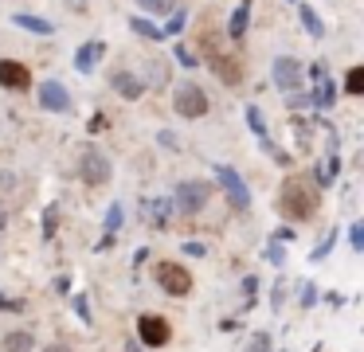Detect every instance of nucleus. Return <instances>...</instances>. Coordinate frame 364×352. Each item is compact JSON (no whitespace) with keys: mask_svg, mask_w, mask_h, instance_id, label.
Returning <instances> with one entry per match:
<instances>
[{"mask_svg":"<svg viewBox=\"0 0 364 352\" xmlns=\"http://www.w3.org/2000/svg\"><path fill=\"white\" fill-rule=\"evenodd\" d=\"M278 208H282V215L290 219H301V223H309V219L317 215V208H321V192H317L314 180H301V176H290L282 184V196H278Z\"/></svg>","mask_w":364,"mask_h":352,"instance_id":"obj_1","label":"nucleus"},{"mask_svg":"<svg viewBox=\"0 0 364 352\" xmlns=\"http://www.w3.org/2000/svg\"><path fill=\"white\" fill-rule=\"evenodd\" d=\"M200 43H204V55H208V67L215 70V75L223 78L228 86H239V78H243V63H239L235 47L228 43V39L220 36V31L204 28V36H200Z\"/></svg>","mask_w":364,"mask_h":352,"instance_id":"obj_2","label":"nucleus"},{"mask_svg":"<svg viewBox=\"0 0 364 352\" xmlns=\"http://www.w3.org/2000/svg\"><path fill=\"white\" fill-rule=\"evenodd\" d=\"M208 196H212L208 180H184V184H176V192H173V208L181 211V215H196V211L208 208Z\"/></svg>","mask_w":364,"mask_h":352,"instance_id":"obj_3","label":"nucleus"},{"mask_svg":"<svg viewBox=\"0 0 364 352\" xmlns=\"http://www.w3.org/2000/svg\"><path fill=\"white\" fill-rule=\"evenodd\" d=\"M173 106H176V114H181V117H204V114H208V94H204V86H196V82H176Z\"/></svg>","mask_w":364,"mask_h":352,"instance_id":"obj_4","label":"nucleus"},{"mask_svg":"<svg viewBox=\"0 0 364 352\" xmlns=\"http://www.w3.org/2000/svg\"><path fill=\"white\" fill-rule=\"evenodd\" d=\"M79 176L87 180L90 188H98V184H106L110 180V161H106V153L102 149H82V156H79Z\"/></svg>","mask_w":364,"mask_h":352,"instance_id":"obj_5","label":"nucleus"},{"mask_svg":"<svg viewBox=\"0 0 364 352\" xmlns=\"http://www.w3.org/2000/svg\"><path fill=\"white\" fill-rule=\"evenodd\" d=\"M215 180L223 184V192H228V200H231V208H235V211H247V208H251V192H247L243 176H239L235 169H228V164H215Z\"/></svg>","mask_w":364,"mask_h":352,"instance_id":"obj_6","label":"nucleus"},{"mask_svg":"<svg viewBox=\"0 0 364 352\" xmlns=\"http://www.w3.org/2000/svg\"><path fill=\"white\" fill-rule=\"evenodd\" d=\"M157 282H161V289L173 294V297H184L192 289V274L184 270L181 262H157Z\"/></svg>","mask_w":364,"mask_h":352,"instance_id":"obj_7","label":"nucleus"},{"mask_svg":"<svg viewBox=\"0 0 364 352\" xmlns=\"http://www.w3.org/2000/svg\"><path fill=\"white\" fill-rule=\"evenodd\" d=\"M137 336H141L149 348H161V344L173 336V329H168V321L165 317H153V313H141L137 317Z\"/></svg>","mask_w":364,"mask_h":352,"instance_id":"obj_8","label":"nucleus"},{"mask_svg":"<svg viewBox=\"0 0 364 352\" xmlns=\"http://www.w3.org/2000/svg\"><path fill=\"white\" fill-rule=\"evenodd\" d=\"M270 75H274V86H282V90L290 94V90L301 86V63L290 59V55H278L274 67H270Z\"/></svg>","mask_w":364,"mask_h":352,"instance_id":"obj_9","label":"nucleus"},{"mask_svg":"<svg viewBox=\"0 0 364 352\" xmlns=\"http://www.w3.org/2000/svg\"><path fill=\"white\" fill-rule=\"evenodd\" d=\"M40 106L51 110V114H67V110H71V94H67V86L55 82V78H48V82L40 86Z\"/></svg>","mask_w":364,"mask_h":352,"instance_id":"obj_10","label":"nucleus"},{"mask_svg":"<svg viewBox=\"0 0 364 352\" xmlns=\"http://www.w3.org/2000/svg\"><path fill=\"white\" fill-rule=\"evenodd\" d=\"M0 86H4V90H28V86H32V75H28L24 63L0 59Z\"/></svg>","mask_w":364,"mask_h":352,"instance_id":"obj_11","label":"nucleus"},{"mask_svg":"<svg viewBox=\"0 0 364 352\" xmlns=\"http://www.w3.org/2000/svg\"><path fill=\"white\" fill-rule=\"evenodd\" d=\"M110 86H114V90H118L126 102H137V98L145 94V82H141L137 75H129V70H114V75H110Z\"/></svg>","mask_w":364,"mask_h":352,"instance_id":"obj_12","label":"nucleus"},{"mask_svg":"<svg viewBox=\"0 0 364 352\" xmlns=\"http://www.w3.org/2000/svg\"><path fill=\"white\" fill-rule=\"evenodd\" d=\"M141 215L149 219L153 227H165L168 215H173V200H141Z\"/></svg>","mask_w":364,"mask_h":352,"instance_id":"obj_13","label":"nucleus"},{"mask_svg":"<svg viewBox=\"0 0 364 352\" xmlns=\"http://www.w3.org/2000/svg\"><path fill=\"white\" fill-rule=\"evenodd\" d=\"M12 23L24 28V31H36V36H51V31H55V23L40 20V16H32V12H16V16H12Z\"/></svg>","mask_w":364,"mask_h":352,"instance_id":"obj_14","label":"nucleus"},{"mask_svg":"<svg viewBox=\"0 0 364 352\" xmlns=\"http://www.w3.org/2000/svg\"><path fill=\"white\" fill-rule=\"evenodd\" d=\"M102 51H106L102 43H87V47H79V51H75V70L90 75V70H95V63H98V55H102Z\"/></svg>","mask_w":364,"mask_h":352,"instance_id":"obj_15","label":"nucleus"},{"mask_svg":"<svg viewBox=\"0 0 364 352\" xmlns=\"http://www.w3.org/2000/svg\"><path fill=\"white\" fill-rule=\"evenodd\" d=\"M337 172H341V156H337V153H329V161H325V164H317V172H314V184H317V188L333 184V180H337Z\"/></svg>","mask_w":364,"mask_h":352,"instance_id":"obj_16","label":"nucleus"},{"mask_svg":"<svg viewBox=\"0 0 364 352\" xmlns=\"http://www.w3.org/2000/svg\"><path fill=\"white\" fill-rule=\"evenodd\" d=\"M32 348H36V336L24 333V329H20V333H9V336H4V352H32Z\"/></svg>","mask_w":364,"mask_h":352,"instance_id":"obj_17","label":"nucleus"},{"mask_svg":"<svg viewBox=\"0 0 364 352\" xmlns=\"http://www.w3.org/2000/svg\"><path fill=\"white\" fill-rule=\"evenodd\" d=\"M129 28H134L137 36H145V39H161V36H165V31H161L157 23H149L145 16H134V20H129Z\"/></svg>","mask_w":364,"mask_h":352,"instance_id":"obj_18","label":"nucleus"},{"mask_svg":"<svg viewBox=\"0 0 364 352\" xmlns=\"http://www.w3.org/2000/svg\"><path fill=\"white\" fill-rule=\"evenodd\" d=\"M301 23H306V31H309L314 39H321V36H325V23L317 20V12H314V8H306V4H301Z\"/></svg>","mask_w":364,"mask_h":352,"instance_id":"obj_19","label":"nucleus"},{"mask_svg":"<svg viewBox=\"0 0 364 352\" xmlns=\"http://www.w3.org/2000/svg\"><path fill=\"white\" fill-rule=\"evenodd\" d=\"M247 20H251V16H247V4H239L235 12H231V20H228V23H231V28H228L231 39H239V36L247 31Z\"/></svg>","mask_w":364,"mask_h":352,"instance_id":"obj_20","label":"nucleus"},{"mask_svg":"<svg viewBox=\"0 0 364 352\" xmlns=\"http://www.w3.org/2000/svg\"><path fill=\"white\" fill-rule=\"evenodd\" d=\"M345 90L348 94H364V67H353L345 75Z\"/></svg>","mask_w":364,"mask_h":352,"instance_id":"obj_21","label":"nucleus"},{"mask_svg":"<svg viewBox=\"0 0 364 352\" xmlns=\"http://www.w3.org/2000/svg\"><path fill=\"white\" fill-rule=\"evenodd\" d=\"M243 352H270V333H255Z\"/></svg>","mask_w":364,"mask_h":352,"instance_id":"obj_22","label":"nucleus"},{"mask_svg":"<svg viewBox=\"0 0 364 352\" xmlns=\"http://www.w3.org/2000/svg\"><path fill=\"white\" fill-rule=\"evenodd\" d=\"M247 125H251L255 133H259V137H267V122H262V114L255 106H247Z\"/></svg>","mask_w":364,"mask_h":352,"instance_id":"obj_23","label":"nucleus"},{"mask_svg":"<svg viewBox=\"0 0 364 352\" xmlns=\"http://www.w3.org/2000/svg\"><path fill=\"white\" fill-rule=\"evenodd\" d=\"M333 102H337V86L333 82H321V90H317V106H333Z\"/></svg>","mask_w":364,"mask_h":352,"instance_id":"obj_24","label":"nucleus"},{"mask_svg":"<svg viewBox=\"0 0 364 352\" xmlns=\"http://www.w3.org/2000/svg\"><path fill=\"white\" fill-rule=\"evenodd\" d=\"M348 247H353L356 255L364 250V223H353V227H348Z\"/></svg>","mask_w":364,"mask_h":352,"instance_id":"obj_25","label":"nucleus"},{"mask_svg":"<svg viewBox=\"0 0 364 352\" xmlns=\"http://www.w3.org/2000/svg\"><path fill=\"white\" fill-rule=\"evenodd\" d=\"M137 4H141L145 12H173L176 0H137Z\"/></svg>","mask_w":364,"mask_h":352,"instance_id":"obj_26","label":"nucleus"},{"mask_svg":"<svg viewBox=\"0 0 364 352\" xmlns=\"http://www.w3.org/2000/svg\"><path fill=\"white\" fill-rule=\"evenodd\" d=\"M118 227H122V208L110 203V211H106V231H118Z\"/></svg>","mask_w":364,"mask_h":352,"instance_id":"obj_27","label":"nucleus"},{"mask_svg":"<svg viewBox=\"0 0 364 352\" xmlns=\"http://www.w3.org/2000/svg\"><path fill=\"white\" fill-rule=\"evenodd\" d=\"M314 302H317V286H314V282H306V286H301V309H309Z\"/></svg>","mask_w":364,"mask_h":352,"instance_id":"obj_28","label":"nucleus"},{"mask_svg":"<svg viewBox=\"0 0 364 352\" xmlns=\"http://www.w3.org/2000/svg\"><path fill=\"white\" fill-rule=\"evenodd\" d=\"M55 223H59L55 208H48V211H43V235H55Z\"/></svg>","mask_w":364,"mask_h":352,"instance_id":"obj_29","label":"nucleus"},{"mask_svg":"<svg viewBox=\"0 0 364 352\" xmlns=\"http://www.w3.org/2000/svg\"><path fill=\"white\" fill-rule=\"evenodd\" d=\"M20 309H24V305H20L16 297H4V294H0V313H20Z\"/></svg>","mask_w":364,"mask_h":352,"instance_id":"obj_30","label":"nucleus"},{"mask_svg":"<svg viewBox=\"0 0 364 352\" xmlns=\"http://www.w3.org/2000/svg\"><path fill=\"white\" fill-rule=\"evenodd\" d=\"M181 28H184V12H181V8H176V16H173V20L165 23V31H168V36H176V31H181Z\"/></svg>","mask_w":364,"mask_h":352,"instance_id":"obj_31","label":"nucleus"},{"mask_svg":"<svg viewBox=\"0 0 364 352\" xmlns=\"http://www.w3.org/2000/svg\"><path fill=\"white\" fill-rule=\"evenodd\" d=\"M12 188H16V176L9 169H0V192H12Z\"/></svg>","mask_w":364,"mask_h":352,"instance_id":"obj_32","label":"nucleus"},{"mask_svg":"<svg viewBox=\"0 0 364 352\" xmlns=\"http://www.w3.org/2000/svg\"><path fill=\"white\" fill-rule=\"evenodd\" d=\"M333 242H337V235H329V239H325V242H321V247H317V250H314V262H321V258H325V255H329V247H333Z\"/></svg>","mask_w":364,"mask_h":352,"instance_id":"obj_33","label":"nucleus"},{"mask_svg":"<svg viewBox=\"0 0 364 352\" xmlns=\"http://www.w3.org/2000/svg\"><path fill=\"white\" fill-rule=\"evenodd\" d=\"M75 313H79L82 321H90V309H87V297H75Z\"/></svg>","mask_w":364,"mask_h":352,"instance_id":"obj_34","label":"nucleus"},{"mask_svg":"<svg viewBox=\"0 0 364 352\" xmlns=\"http://www.w3.org/2000/svg\"><path fill=\"white\" fill-rule=\"evenodd\" d=\"M176 59H181L184 67H196V55H188V51H184V47H176Z\"/></svg>","mask_w":364,"mask_h":352,"instance_id":"obj_35","label":"nucleus"},{"mask_svg":"<svg viewBox=\"0 0 364 352\" xmlns=\"http://www.w3.org/2000/svg\"><path fill=\"white\" fill-rule=\"evenodd\" d=\"M184 250H188V255H208L204 242H184Z\"/></svg>","mask_w":364,"mask_h":352,"instance_id":"obj_36","label":"nucleus"},{"mask_svg":"<svg viewBox=\"0 0 364 352\" xmlns=\"http://www.w3.org/2000/svg\"><path fill=\"white\" fill-rule=\"evenodd\" d=\"M157 141H161V145H165V149H176V137H173V133H168V129H165V133H161V137H157Z\"/></svg>","mask_w":364,"mask_h":352,"instance_id":"obj_37","label":"nucleus"},{"mask_svg":"<svg viewBox=\"0 0 364 352\" xmlns=\"http://www.w3.org/2000/svg\"><path fill=\"white\" fill-rule=\"evenodd\" d=\"M43 352H75V348H67V344H51V348H43Z\"/></svg>","mask_w":364,"mask_h":352,"instance_id":"obj_38","label":"nucleus"},{"mask_svg":"<svg viewBox=\"0 0 364 352\" xmlns=\"http://www.w3.org/2000/svg\"><path fill=\"white\" fill-rule=\"evenodd\" d=\"M0 227H4V211H0Z\"/></svg>","mask_w":364,"mask_h":352,"instance_id":"obj_39","label":"nucleus"},{"mask_svg":"<svg viewBox=\"0 0 364 352\" xmlns=\"http://www.w3.org/2000/svg\"><path fill=\"white\" fill-rule=\"evenodd\" d=\"M239 4H247V0H239Z\"/></svg>","mask_w":364,"mask_h":352,"instance_id":"obj_40","label":"nucleus"},{"mask_svg":"<svg viewBox=\"0 0 364 352\" xmlns=\"http://www.w3.org/2000/svg\"><path fill=\"white\" fill-rule=\"evenodd\" d=\"M314 352H321V348H314Z\"/></svg>","mask_w":364,"mask_h":352,"instance_id":"obj_41","label":"nucleus"}]
</instances>
